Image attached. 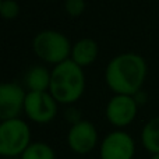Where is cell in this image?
I'll return each mask as SVG.
<instances>
[{"label":"cell","mask_w":159,"mask_h":159,"mask_svg":"<svg viewBox=\"0 0 159 159\" xmlns=\"http://www.w3.org/2000/svg\"><path fill=\"white\" fill-rule=\"evenodd\" d=\"M147 77V63L140 55L123 53L110 60L105 78L109 88L117 95L134 96L141 91Z\"/></svg>","instance_id":"1"},{"label":"cell","mask_w":159,"mask_h":159,"mask_svg":"<svg viewBox=\"0 0 159 159\" xmlns=\"http://www.w3.org/2000/svg\"><path fill=\"white\" fill-rule=\"evenodd\" d=\"M85 87L82 67L73 60L57 64L50 73V95L59 103H74L81 98Z\"/></svg>","instance_id":"2"},{"label":"cell","mask_w":159,"mask_h":159,"mask_svg":"<svg viewBox=\"0 0 159 159\" xmlns=\"http://www.w3.org/2000/svg\"><path fill=\"white\" fill-rule=\"evenodd\" d=\"M31 145L30 127L21 119L2 121L0 124V155L21 157Z\"/></svg>","instance_id":"3"},{"label":"cell","mask_w":159,"mask_h":159,"mask_svg":"<svg viewBox=\"0 0 159 159\" xmlns=\"http://www.w3.org/2000/svg\"><path fill=\"white\" fill-rule=\"evenodd\" d=\"M34 52L39 59L55 63L56 66L69 60V55L71 53L70 41L57 31H42L34 38L32 42Z\"/></svg>","instance_id":"4"},{"label":"cell","mask_w":159,"mask_h":159,"mask_svg":"<svg viewBox=\"0 0 159 159\" xmlns=\"http://www.w3.org/2000/svg\"><path fill=\"white\" fill-rule=\"evenodd\" d=\"M24 110L32 121L46 124L55 119L57 113V105L55 98L48 92H28Z\"/></svg>","instance_id":"5"},{"label":"cell","mask_w":159,"mask_h":159,"mask_svg":"<svg viewBox=\"0 0 159 159\" xmlns=\"http://www.w3.org/2000/svg\"><path fill=\"white\" fill-rule=\"evenodd\" d=\"M134 154V140L124 131L109 133L101 143V159H133Z\"/></svg>","instance_id":"6"},{"label":"cell","mask_w":159,"mask_h":159,"mask_svg":"<svg viewBox=\"0 0 159 159\" xmlns=\"http://www.w3.org/2000/svg\"><path fill=\"white\" fill-rule=\"evenodd\" d=\"M27 93L18 84L4 82L0 85V119L3 121L18 119L24 109Z\"/></svg>","instance_id":"7"},{"label":"cell","mask_w":159,"mask_h":159,"mask_svg":"<svg viewBox=\"0 0 159 159\" xmlns=\"http://www.w3.org/2000/svg\"><path fill=\"white\" fill-rule=\"evenodd\" d=\"M67 144L75 154H89L98 144V131L95 126L87 120H81L77 124H73L67 134Z\"/></svg>","instance_id":"8"},{"label":"cell","mask_w":159,"mask_h":159,"mask_svg":"<svg viewBox=\"0 0 159 159\" xmlns=\"http://www.w3.org/2000/svg\"><path fill=\"white\" fill-rule=\"evenodd\" d=\"M138 105L134 96L116 95L106 106V117L110 124L116 127H126L137 116Z\"/></svg>","instance_id":"9"},{"label":"cell","mask_w":159,"mask_h":159,"mask_svg":"<svg viewBox=\"0 0 159 159\" xmlns=\"http://www.w3.org/2000/svg\"><path fill=\"white\" fill-rule=\"evenodd\" d=\"M99 48L93 39H80L71 49V60L80 67H87L95 61Z\"/></svg>","instance_id":"10"},{"label":"cell","mask_w":159,"mask_h":159,"mask_svg":"<svg viewBox=\"0 0 159 159\" xmlns=\"http://www.w3.org/2000/svg\"><path fill=\"white\" fill-rule=\"evenodd\" d=\"M25 85L30 92H46L50 87V73L45 67H34L25 75Z\"/></svg>","instance_id":"11"},{"label":"cell","mask_w":159,"mask_h":159,"mask_svg":"<svg viewBox=\"0 0 159 159\" xmlns=\"http://www.w3.org/2000/svg\"><path fill=\"white\" fill-rule=\"evenodd\" d=\"M143 147L152 155L159 154V117H154L144 126L141 131Z\"/></svg>","instance_id":"12"},{"label":"cell","mask_w":159,"mask_h":159,"mask_svg":"<svg viewBox=\"0 0 159 159\" xmlns=\"http://www.w3.org/2000/svg\"><path fill=\"white\" fill-rule=\"evenodd\" d=\"M21 159H56V154L50 145L45 143H31L24 151Z\"/></svg>","instance_id":"13"},{"label":"cell","mask_w":159,"mask_h":159,"mask_svg":"<svg viewBox=\"0 0 159 159\" xmlns=\"http://www.w3.org/2000/svg\"><path fill=\"white\" fill-rule=\"evenodd\" d=\"M0 13L6 20H13L18 16L20 6L14 0H2L0 3Z\"/></svg>","instance_id":"14"},{"label":"cell","mask_w":159,"mask_h":159,"mask_svg":"<svg viewBox=\"0 0 159 159\" xmlns=\"http://www.w3.org/2000/svg\"><path fill=\"white\" fill-rule=\"evenodd\" d=\"M64 8H66V11L71 17L81 16L85 8V2L84 0H66Z\"/></svg>","instance_id":"15"},{"label":"cell","mask_w":159,"mask_h":159,"mask_svg":"<svg viewBox=\"0 0 159 159\" xmlns=\"http://www.w3.org/2000/svg\"><path fill=\"white\" fill-rule=\"evenodd\" d=\"M66 119L69 121H71L73 124H77L81 121V115H80V112L75 107H71V109L66 110Z\"/></svg>","instance_id":"16"},{"label":"cell","mask_w":159,"mask_h":159,"mask_svg":"<svg viewBox=\"0 0 159 159\" xmlns=\"http://www.w3.org/2000/svg\"><path fill=\"white\" fill-rule=\"evenodd\" d=\"M134 99H135V102H137V105L145 103V101H147V93H144L143 91H138V92L134 95Z\"/></svg>","instance_id":"17"},{"label":"cell","mask_w":159,"mask_h":159,"mask_svg":"<svg viewBox=\"0 0 159 159\" xmlns=\"http://www.w3.org/2000/svg\"><path fill=\"white\" fill-rule=\"evenodd\" d=\"M151 159H159V154H157V155H152V158Z\"/></svg>","instance_id":"18"}]
</instances>
